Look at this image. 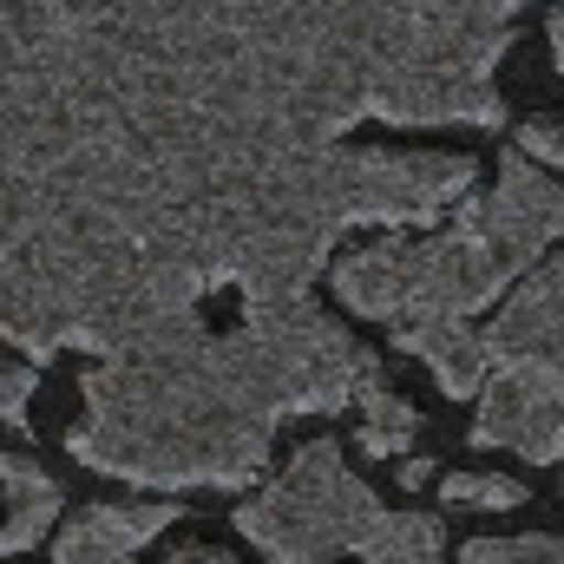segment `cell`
<instances>
[{
	"instance_id": "30bf717a",
	"label": "cell",
	"mask_w": 564,
	"mask_h": 564,
	"mask_svg": "<svg viewBox=\"0 0 564 564\" xmlns=\"http://www.w3.org/2000/svg\"><path fill=\"white\" fill-rule=\"evenodd\" d=\"M440 519L433 512H381L375 532L361 539V558L368 564H440Z\"/></svg>"
},
{
	"instance_id": "ba28073f",
	"label": "cell",
	"mask_w": 564,
	"mask_h": 564,
	"mask_svg": "<svg viewBox=\"0 0 564 564\" xmlns=\"http://www.w3.org/2000/svg\"><path fill=\"white\" fill-rule=\"evenodd\" d=\"M0 499H7V512H0V558L40 545L59 525V479L40 459H26V453H0Z\"/></svg>"
},
{
	"instance_id": "7a4b0ae2",
	"label": "cell",
	"mask_w": 564,
	"mask_h": 564,
	"mask_svg": "<svg viewBox=\"0 0 564 564\" xmlns=\"http://www.w3.org/2000/svg\"><path fill=\"white\" fill-rule=\"evenodd\" d=\"M564 243V191L539 171V158L506 151L492 164L486 197H459L446 230L426 237H381L335 257V295L368 322H440L492 308L545 250Z\"/></svg>"
},
{
	"instance_id": "5bb4252c",
	"label": "cell",
	"mask_w": 564,
	"mask_h": 564,
	"mask_svg": "<svg viewBox=\"0 0 564 564\" xmlns=\"http://www.w3.org/2000/svg\"><path fill=\"white\" fill-rule=\"evenodd\" d=\"M164 564H237V558H230V552H217V545H177Z\"/></svg>"
},
{
	"instance_id": "2e32d148",
	"label": "cell",
	"mask_w": 564,
	"mask_h": 564,
	"mask_svg": "<svg viewBox=\"0 0 564 564\" xmlns=\"http://www.w3.org/2000/svg\"><path fill=\"white\" fill-rule=\"evenodd\" d=\"M552 59H558V73H564V13H552Z\"/></svg>"
},
{
	"instance_id": "8fae6325",
	"label": "cell",
	"mask_w": 564,
	"mask_h": 564,
	"mask_svg": "<svg viewBox=\"0 0 564 564\" xmlns=\"http://www.w3.org/2000/svg\"><path fill=\"white\" fill-rule=\"evenodd\" d=\"M440 499L446 506H473V512H512V506H525V486L506 479V473H446Z\"/></svg>"
},
{
	"instance_id": "9c48e42d",
	"label": "cell",
	"mask_w": 564,
	"mask_h": 564,
	"mask_svg": "<svg viewBox=\"0 0 564 564\" xmlns=\"http://www.w3.org/2000/svg\"><path fill=\"white\" fill-rule=\"evenodd\" d=\"M355 408H361V433H355V446H361L368 459H401V453L414 446L421 414L388 388V375H381V368H368V381L355 388Z\"/></svg>"
},
{
	"instance_id": "52a82bcc",
	"label": "cell",
	"mask_w": 564,
	"mask_h": 564,
	"mask_svg": "<svg viewBox=\"0 0 564 564\" xmlns=\"http://www.w3.org/2000/svg\"><path fill=\"white\" fill-rule=\"evenodd\" d=\"M394 341L421 361L426 375L440 381V394L466 401L492 381V341L466 322V315H440V322H401Z\"/></svg>"
},
{
	"instance_id": "6da1fadb",
	"label": "cell",
	"mask_w": 564,
	"mask_h": 564,
	"mask_svg": "<svg viewBox=\"0 0 564 564\" xmlns=\"http://www.w3.org/2000/svg\"><path fill=\"white\" fill-rule=\"evenodd\" d=\"M368 368H381V355L315 295L243 302L230 328L197 315L144 348L99 355L79 375L86 414L66 426V453L151 492H243L263 479L276 426L355 408Z\"/></svg>"
},
{
	"instance_id": "4fadbf2b",
	"label": "cell",
	"mask_w": 564,
	"mask_h": 564,
	"mask_svg": "<svg viewBox=\"0 0 564 564\" xmlns=\"http://www.w3.org/2000/svg\"><path fill=\"white\" fill-rule=\"evenodd\" d=\"M519 151L564 171V119H525V126H519Z\"/></svg>"
},
{
	"instance_id": "5b68a950",
	"label": "cell",
	"mask_w": 564,
	"mask_h": 564,
	"mask_svg": "<svg viewBox=\"0 0 564 564\" xmlns=\"http://www.w3.org/2000/svg\"><path fill=\"white\" fill-rule=\"evenodd\" d=\"M473 446H506V453H519L532 466L564 459V381L492 375V388H479Z\"/></svg>"
},
{
	"instance_id": "7c38bea8",
	"label": "cell",
	"mask_w": 564,
	"mask_h": 564,
	"mask_svg": "<svg viewBox=\"0 0 564 564\" xmlns=\"http://www.w3.org/2000/svg\"><path fill=\"white\" fill-rule=\"evenodd\" d=\"M459 564H564V539L525 532V539H473Z\"/></svg>"
},
{
	"instance_id": "3957f363",
	"label": "cell",
	"mask_w": 564,
	"mask_h": 564,
	"mask_svg": "<svg viewBox=\"0 0 564 564\" xmlns=\"http://www.w3.org/2000/svg\"><path fill=\"white\" fill-rule=\"evenodd\" d=\"M381 512L388 506L368 479H355L335 440H302L276 479L230 512V525L270 564H328L341 552H361Z\"/></svg>"
},
{
	"instance_id": "277c9868",
	"label": "cell",
	"mask_w": 564,
	"mask_h": 564,
	"mask_svg": "<svg viewBox=\"0 0 564 564\" xmlns=\"http://www.w3.org/2000/svg\"><path fill=\"white\" fill-rule=\"evenodd\" d=\"M486 341H492V375L564 381V257L532 263L512 282V295L499 302Z\"/></svg>"
},
{
	"instance_id": "8992f818",
	"label": "cell",
	"mask_w": 564,
	"mask_h": 564,
	"mask_svg": "<svg viewBox=\"0 0 564 564\" xmlns=\"http://www.w3.org/2000/svg\"><path fill=\"white\" fill-rule=\"evenodd\" d=\"M164 525H177L171 499H93L59 525L53 564H139V545H151Z\"/></svg>"
},
{
	"instance_id": "9a60e30c",
	"label": "cell",
	"mask_w": 564,
	"mask_h": 564,
	"mask_svg": "<svg viewBox=\"0 0 564 564\" xmlns=\"http://www.w3.org/2000/svg\"><path fill=\"white\" fill-rule=\"evenodd\" d=\"M426 479H433V459H421V453H401V486H408V492H421Z\"/></svg>"
}]
</instances>
